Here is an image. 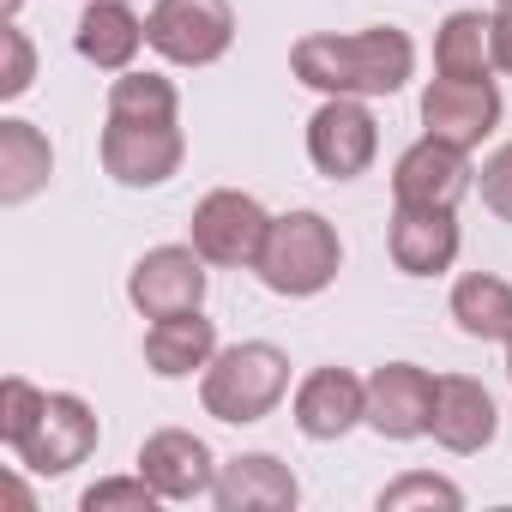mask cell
I'll list each match as a JSON object with an SVG mask.
<instances>
[{
	"label": "cell",
	"instance_id": "obj_18",
	"mask_svg": "<svg viewBox=\"0 0 512 512\" xmlns=\"http://www.w3.org/2000/svg\"><path fill=\"white\" fill-rule=\"evenodd\" d=\"M55 175V145L37 121H19V115H0V205L19 211L31 205Z\"/></svg>",
	"mask_w": 512,
	"mask_h": 512
},
{
	"label": "cell",
	"instance_id": "obj_28",
	"mask_svg": "<svg viewBox=\"0 0 512 512\" xmlns=\"http://www.w3.org/2000/svg\"><path fill=\"white\" fill-rule=\"evenodd\" d=\"M476 187H482V205H488L500 223H512V145H500V151L482 157Z\"/></svg>",
	"mask_w": 512,
	"mask_h": 512
},
{
	"label": "cell",
	"instance_id": "obj_29",
	"mask_svg": "<svg viewBox=\"0 0 512 512\" xmlns=\"http://www.w3.org/2000/svg\"><path fill=\"white\" fill-rule=\"evenodd\" d=\"M494 67L512 79V13H494Z\"/></svg>",
	"mask_w": 512,
	"mask_h": 512
},
{
	"label": "cell",
	"instance_id": "obj_27",
	"mask_svg": "<svg viewBox=\"0 0 512 512\" xmlns=\"http://www.w3.org/2000/svg\"><path fill=\"white\" fill-rule=\"evenodd\" d=\"M31 79H37V49L13 19V25H0V103H19Z\"/></svg>",
	"mask_w": 512,
	"mask_h": 512
},
{
	"label": "cell",
	"instance_id": "obj_32",
	"mask_svg": "<svg viewBox=\"0 0 512 512\" xmlns=\"http://www.w3.org/2000/svg\"><path fill=\"white\" fill-rule=\"evenodd\" d=\"M506 374H512V338H506Z\"/></svg>",
	"mask_w": 512,
	"mask_h": 512
},
{
	"label": "cell",
	"instance_id": "obj_30",
	"mask_svg": "<svg viewBox=\"0 0 512 512\" xmlns=\"http://www.w3.org/2000/svg\"><path fill=\"white\" fill-rule=\"evenodd\" d=\"M19 7H25V0H0V25H13V19H19Z\"/></svg>",
	"mask_w": 512,
	"mask_h": 512
},
{
	"label": "cell",
	"instance_id": "obj_25",
	"mask_svg": "<svg viewBox=\"0 0 512 512\" xmlns=\"http://www.w3.org/2000/svg\"><path fill=\"white\" fill-rule=\"evenodd\" d=\"M157 506H163V494L139 470L133 476H103L79 494V512H157Z\"/></svg>",
	"mask_w": 512,
	"mask_h": 512
},
{
	"label": "cell",
	"instance_id": "obj_6",
	"mask_svg": "<svg viewBox=\"0 0 512 512\" xmlns=\"http://www.w3.org/2000/svg\"><path fill=\"white\" fill-rule=\"evenodd\" d=\"M97 157H103V175L115 187H163L181 175V157H187V139H181V121H127V115H109L103 139H97Z\"/></svg>",
	"mask_w": 512,
	"mask_h": 512
},
{
	"label": "cell",
	"instance_id": "obj_31",
	"mask_svg": "<svg viewBox=\"0 0 512 512\" xmlns=\"http://www.w3.org/2000/svg\"><path fill=\"white\" fill-rule=\"evenodd\" d=\"M494 13H512V0H494Z\"/></svg>",
	"mask_w": 512,
	"mask_h": 512
},
{
	"label": "cell",
	"instance_id": "obj_26",
	"mask_svg": "<svg viewBox=\"0 0 512 512\" xmlns=\"http://www.w3.org/2000/svg\"><path fill=\"white\" fill-rule=\"evenodd\" d=\"M43 404H49V392H37L25 374H7V380H0V440H7V452L37 428Z\"/></svg>",
	"mask_w": 512,
	"mask_h": 512
},
{
	"label": "cell",
	"instance_id": "obj_22",
	"mask_svg": "<svg viewBox=\"0 0 512 512\" xmlns=\"http://www.w3.org/2000/svg\"><path fill=\"white\" fill-rule=\"evenodd\" d=\"M452 320L476 344H506L512 338V284L494 272H464L452 284Z\"/></svg>",
	"mask_w": 512,
	"mask_h": 512
},
{
	"label": "cell",
	"instance_id": "obj_15",
	"mask_svg": "<svg viewBox=\"0 0 512 512\" xmlns=\"http://www.w3.org/2000/svg\"><path fill=\"white\" fill-rule=\"evenodd\" d=\"M290 410L308 440H344L350 428L368 422V380H356L350 368H314L302 374Z\"/></svg>",
	"mask_w": 512,
	"mask_h": 512
},
{
	"label": "cell",
	"instance_id": "obj_11",
	"mask_svg": "<svg viewBox=\"0 0 512 512\" xmlns=\"http://www.w3.org/2000/svg\"><path fill=\"white\" fill-rule=\"evenodd\" d=\"M139 476L163 494V506H187V500H211L217 458L193 428H157L139 440Z\"/></svg>",
	"mask_w": 512,
	"mask_h": 512
},
{
	"label": "cell",
	"instance_id": "obj_16",
	"mask_svg": "<svg viewBox=\"0 0 512 512\" xmlns=\"http://www.w3.org/2000/svg\"><path fill=\"white\" fill-rule=\"evenodd\" d=\"M392 266L404 278H440L458 260V211H434V205H392Z\"/></svg>",
	"mask_w": 512,
	"mask_h": 512
},
{
	"label": "cell",
	"instance_id": "obj_7",
	"mask_svg": "<svg viewBox=\"0 0 512 512\" xmlns=\"http://www.w3.org/2000/svg\"><path fill=\"white\" fill-rule=\"evenodd\" d=\"M205 290H211V272L199 260V247L187 241H163L151 253H139L133 272H127V302L145 314V320H175V314H193L205 308Z\"/></svg>",
	"mask_w": 512,
	"mask_h": 512
},
{
	"label": "cell",
	"instance_id": "obj_17",
	"mask_svg": "<svg viewBox=\"0 0 512 512\" xmlns=\"http://www.w3.org/2000/svg\"><path fill=\"white\" fill-rule=\"evenodd\" d=\"M452 458H470L482 446H494L500 434V410H494V392L470 374H440L434 386V428H428Z\"/></svg>",
	"mask_w": 512,
	"mask_h": 512
},
{
	"label": "cell",
	"instance_id": "obj_4",
	"mask_svg": "<svg viewBox=\"0 0 512 512\" xmlns=\"http://www.w3.org/2000/svg\"><path fill=\"white\" fill-rule=\"evenodd\" d=\"M266 235H272V211L241 187H217L193 205V247L217 272H253L266 253Z\"/></svg>",
	"mask_w": 512,
	"mask_h": 512
},
{
	"label": "cell",
	"instance_id": "obj_20",
	"mask_svg": "<svg viewBox=\"0 0 512 512\" xmlns=\"http://www.w3.org/2000/svg\"><path fill=\"white\" fill-rule=\"evenodd\" d=\"M211 356H217V320H205V308L151 320V332H145V368L157 380H193L211 368Z\"/></svg>",
	"mask_w": 512,
	"mask_h": 512
},
{
	"label": "cell",
	"instance_id": "obj_2",
	"mask_svg": "<svg viewBox=\"0 0 512 512\" xmlns=\"http://www.w3.org/2000/svg\"><path fill=\"white\" fill-rule=\"evenodd\" d=\"M290 398V356L266 338H241V344H223L211 356V368L199 374V404L205 416L229 422V428H247V422H266L278 404Z\"/></svg>",
	"mask_w": 512,
	"mask_h": 512
},
{
	"label": "cell",
	"instance_id": "obj_10",
	"mask_svg": "<svg viewBox=\"0 0 512 512\" xmlns=\"http://www.w3.org/2000/svg\"><path fill=\"white\" fill-rule=\"evenodd\" d=\"M500 127V85L494 79H434L422 91V133L458 151H476Z\"/></svg>",
	"mask_w": 512,
	"mask_h": 512
},
{
	"label": "cell",
	"instance_id": "obj_9",
	"mask_svg": "<svg viewBox=\"0 0 512 512\" xmlns=\"http://www.w3.org/2000/svg\"><path fill=\"white\" fill-rule=\"evenodd\" d=\"M380 157V121L362 97H326L308 115V163L326 181H356Z\"/></svg>",
	"mask_w": 512,
	"mask_h": 512
},
{
	"label": "cell",
	"instance_id": "obj_8",
	"mask_svg": "<svg viewBox=\"0 0 512 512\" xmlns=\"http://www.w3.org/2000/svg\"><path fill=\"white\" fill-rule=\"evenodd\" d=\"M97 440H103L97 410H91L79 392H49L37 428L13 446V458H19V470H31V476H67V470H79V464L97 452Z\"/></svg>",
	"mask_w": 512,
	"mask_h": 512
},
{
	"label": "cell",
	"instance_id": "obj_5",
	"mask_svg": "<svg viewBox=\"0 0 512 512\" xmlns=\"http://www.w3.org/2000/svg\"><path fill=\"white\" fill-rule=\"evenodd\" d=\"M145 43L169 67H211L235 43V7L229 0H151Z\"/></svg>",
	"mask_w": 512,
	"mask_h": 512
},
{
	"label": "cell",
	"instance_id": "obj_19",
	"mask_svg": "<svg viewBox=\"0 0 512 512\" xmlns=\"http://www.w3.org/2000/svg\"><path fill=\"white\" fill-rule=\"evenodd\" d=\"M73 49L97 67V73H127L145 49V19L127 7V0H85Z\"/></svg>",
	"mask_w": 512,
	"mask_h": 512
},
{
	"label": "cell",
	"instance_id": "obj_23",
	"mask_svg": "<svg viewBox=\"0 0 512 512\" xmlns=\"http://www.w3.org/2000/svg\"><path fill=\"white\" fill-rule=\"evenodd\" d=\"M109 115H127V121H175L181 115V91L175 79L163 73H115L109 79Z\"/></svg>",
	"mask_w": 512,
	"mask_h": 512
},
{
	"label": "cell",
	"instance_id": "obj_12",
	"mask_svg": "<svg viewBox=\"0 0 512 512\" xmlns=\"http://www.w3.org/2000/svg\"><path fill=\"white\" fill-rule=\"evenodd\" d=\"M476 187L470 151L440 145V139H416L398 163H392V205H434V211H458V199Z\"/></svg>",
	"mask_w": 512,
	"mask_h": 512
},
{
	"label": "cell",
	"instance_id": "obj_21",
	"mask_svg": "<svg viewBox=\"0 0 512 512\" xmlns=\"http://www.w3.org/2000/svg\"><path fill=\"white\" fill-rule=\"evenodd\" d=\"M440 79H494V13H446L434 31Z\"/></svg>",
	"mask_w": 512,
	"mask_h": 512
},
{
	"label": "cell",
	"instance_id": "obj_1",
	"mask_svg": "<svg viewBox=\"0 0 512 512\" xmlns=\"http://www.w3.org/2000/svg\"><path fill=\"white\" fill-rule=\"evenodd\" d=\"M290 73L320 97H398L416 79V43L398 25L368 31H308L290 49Z\"/></svg>",
	"mask_w": 512,
	"mask_h": 512
},
{
	"label": "cell",
	"instance_id": "obj_3",
	"mask_svg": "<svg viewBox=\"0 0 512 512\" xmlns=\"http://www.w3.org/2000/svg\"><path fill=\"white\" fill-rule=\"evenodd\" d=\"M260 284L272 296H290V302H308L320 290H332V278L344 272V241H338V223L326 211H284L272 217V235H266V253H260Z\"/></svg>",
	"mask_w": 512,
	"mask_h": 512
},
{
	"label": "cell",
	"instance_id": "obj_13",
	"mask_svg": "<svg viewBox=\"0 0 512 512\" xmlns=\"http://www.w3.org/2000/svg\"><path fill=\"white\" fill-rule=\"evenodd\" d=\"M434 374L416 362H386L368 374V428L380 440H422L434 428Z\"/></svg>",
	"mask_w": 512,
	"mask_h": 512
},
{
	"label": "cell",
	"instance_id": "obj_24",
	"mask_svg": "<svg viewBox=\"0 0 512 512\" xmlns=\"http://www.w3.org/2000/svg\"><path fill=\"white\" fill-rule=\"evenodd\" d=\"M380 512H410V506H440V512H458L464 506V488L452 482V476H434V470H404L398 482H386L380 488V500H374Z\"/></svg>",
	"mask_w": 512,
	"mask_h": 512
},
{
	"label": "cell",
	"instance_id": "obj_14",
	"mask_svg": "<svg viewBox=\"0 0 512 512\" xmlns=\"http://www.w3.org/2000/svg\"><path fill=\"white\" fill-rule=\"evenodd\" d=\"M296 500H302V482L278 452H241L217 464V482H211L217 512H296Z\"/></svg>",
	"mask_w": 512,
	"mask_h": 512
}]
</instances>
